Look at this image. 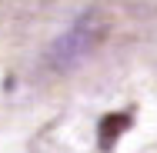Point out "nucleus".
<instances>
[{"label":"nucleus","instance_id":"2","mask_svg":"<svg viewBox=\"0 0 157 153\" xmlns=\"http://www.w3.org/2000/svg\"><path fill=\"white\" fill-rule=\"evenodd\" d=\"M130 126V113H107L97 123V150H114V143L124 137V130Z\"/></svg>","mask_w":157,"mask_h":153},{"label":"nucleus","instance_id":"1","mask_svg":"<svg viewBox=\"0 0 157 153\" xmlns=\"http://www.w3.org/2000/svg\"><path fill=\"white\" fill-rule=\"evenodd\" d=\"M107 33H110V17H107L100 7L84 10V13L50 43V50H47V67L57 70V73H67V70L80 67L90 53H97V47L107 40Z\"/></svg>","mask_w":157,"mask_h":153}]
</instances>
